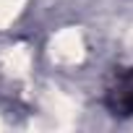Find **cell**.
<instances>
[{
  "mask_svg": "<svg viewBox=\"0 0 133 133\" xmlns=\"http://www.w3.org/2000/svg\"><path fill=\"white\" fill-rule=\"evenodd\" d=\"M107 107L115 117H128L133 115V71L117 73L115 84L107 91Z\"/></svg>",
  "mask_w": 133,
  "mask_h": 133,
  "instance_id": "1",
  "label": "cell"
}]
</instances>
